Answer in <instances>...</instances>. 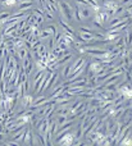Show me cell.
Instances as JSON below:
<instances>
[{"label": "cell", "instance_id": "1", "mask_svg": "<svg viewBox=\"0 0 132 146\" xmlns=\"http://www.w3.org/2000/svg\"><path fill=\"white\" fill-rule=\"evenodd\" d=\"M58 13L60 15L62 19L66 22H73V7L69 3L64 1V0H59L58 1Z\"/></svg>", "mask_w": 132, "mask_h": 146}, {"label": "cell", "instance_id": "2", "mask_svg": "<svg viewBox=\"0 0 132 146\" xmlns=\"http://www.w3.org/2000/svg\"><path fill=\"white\" fill-rule=\"evenodd\" d=\"M46 71H35V76H33L32 81H30V83L32 85V88H31V92L32 94H37V90L40 87L41 82H42V78L45 76Z\"/></svg>", "mask_w": 132, "mask_h": 146}, {"label": "cell", "instance_id": "3", "mask_svg": "<svg viewBox=\"0 0 132 146\" xmlns=\"http://www.w3.org/2000/svg\"><path fill=\"white\" fill-rule=\"evenodd\" d=\"M76 141V132L73 131H67L63 133V136L58 140V145H73V142Z\"/></svg>", "mask_w": 132, "mask_h": 146}, {"label": "cell", "instance_id": "4", "mask_svg": "<svg viewBox=\"0 0 132 146\" xmlns=\"http://www.w3.org/2000/svg\"><path fill=\"white\" fill-rule=\"evenodd\" d=\"M118 92L126 99V100H132V85L130 83H122L118 87Z\"/></svg>", "mask_w": 132, "mask_h": 146}, {"label": "cell", "instance_id": "5", "mask_svg": "<svg viewBox=\"0 0 132 146\" xmlns=\"http://www.w3.org/2000/svg\"><path fill=\"white\" fill-rule=\"evenodd\" d=\"M78 8H80V13H81L82 21H86V19H89V18H92V15H94L92 7L87 5V7H78Z\"/></svg>", "mask_w": 132, "mask_h": 146}, {"label": "cell", "instance_id": "6", "mask_svg": "<svg viewBox=\"0 0 132 146\" xmlns=\"http://www.w3.org/2000/svg\"><path fill=\"white\" fill-rule=\"evenodd\" d=\"M59 27H60V30L63 31V32H67V33H71V35H73V36H76V30H74L73 27H72L71 25H69L68 22H66L64 19H59Z\"/></svg>", "mask_w": 132, "mask_h": 146}, {"label": "cell", "instance_id": "7", "mask_svg": "<svg viewBox=\"0 0 132 146\" xmlns=\"http://www.w3.org/2000/svg\"><path fill=\"white\" fill-rule=\"evenodd\" d=\"M73 56H74V53H73V50L71 51V53H68V54H64L62 58H59L58 60H56V69L59 68V67H62V66H64V64H67V63H69V62L73 59Z\"/></svg>", "mask_w": 132, "mask_h": 146}, {"label": "cell", "instance_id": "8", "mask_svg": "<svg viewBox=\"0 0 132 146\" xmlns=\"http://www.w3.org/2000/svg\"><path fill=\"white\" fill-rule=\"evenodd\" d=\"M19 101H21V108H25V109H27L28 106H31L32 105V103H33V96L31 95V94H26V95H23V98L22 99H19Z\"/></svg>", "mask_w": 132, "mask_h": 146}, {"label": "cell", "instance_id": "9", "mask_svg": "<svg viewBox=\"0 0 132 146\" xmlns=\"http://www.w3.org/2000/svg\"><path fill=\"white\" fill-rule=\"evenodd\" d=\"M23 145H32V127L26 126L25 137H23Z\"/></svg>", "mask_w": 132, "mask_h": 146}, {"label": "cell", "instance_id": "10", "mask_svg": "<svg viewBox=\"0 0 132 146\" xmlns=\"http://www.w3.org/2000/svg\"><path fill=\"white\" fill-rule=\"evenodd\" d=\"M48 101H49V98H46L44 94H41V95H38L36 99H33L32 105L36 106V108H38V106H41V105H44V104H46Z\"/></svg>", "mask_w": 132, "mask_h": 146}, {"label": "cell", "instance_id": "11", "mask_svg": "<svg viewBox=\"0 0 132 146\" xmlns=\"http://www.w3.org/2000/svg\"><path fill=\"white\" fill-rule=\"evenodd\" d=\"M33 8V0H30V1H25L21 3L18 5V10L17 12H26V10H32Z\"/></svg>", "mask_w": 132, "mask_h": 146}, {"label": "cell", "instance_id": "12", "mask_svg": "<svg viewBox=\"0 0 132 146\" xmlns=\"http://www.w3.org/2000/svg\"><path fill=\"white\" fill-rule=\"evenodd\" d=\"M51 36H53V33H51L48 28H44V30H41L40 35H38V40L45 41V40H48L49 37H51Z\"/></svg>", "mask_w": 132, "mask_h": 146}, {"label": "cell", "instance_id": "13", "mask_svg": "<svg viewBox=\"0 0 132 146\" xmlns=\"http://www.w3.org/2000/svg\"><path fill=\"white\" fill-rule=\"evenodd\" d=\"M69 73H71V62L63 66V68H62V72H60V76L63 78H68L69 77Z\"/></svg>", "mask_w": 132, "mask_h": 146}, {"label": "cell", "instance_id": "14", "mask_svg": "<svg viewBox=\"0 0 132 146\" xmlns=\"http://www.w3.org/2000/svg\"><path fill=\"white\" fill-rule=\"evenodd\" d=\"M73 21H74V22H78V23L84 22V21H82V18H81V13H80L78 5L73 7Z\"/></svg>", "mask_w": 132, "mask_h": 146}, {"label": "cell", "instance_id": "15", "mask_svg": "<svg viewBox=\"0 0 132 146\" xmlns=\"http://www.w3.org/2000/svg\"><path fill=\"white\" fill-rule=\"evenodd\" d=\"M0 3H1L3 7L9 8V9H13V8L17 5V1H15V0H0Z\"/></svg>", "mask_w": 132, "mask_h": 146}, {"label": "cell", "instance_id": "16", "mask_svg": "<svg viewBox=\"0 0 132 146\" xmlns=\"http://www.w3.org/2000/svg\"><path fill=\"white\" fill-rule=\"evenodd\" d=\"M32 14H33V17H35L36 25L41 26L44 22H45V15H42V14H38V13H33V12H32Z\"/></svg>", "mask_w": 132, "mask_h": 146}, {"label": "cell", "instance_id": "17", "mask_svg": "<svg viewBox=\"0 0 132 146\" xmlns=\"http://www.w3.org/2000/svg\"><path fill=\"white\" fill-rule=\"evenodd\" d=\"M10 15H12V13H10V12H3V10H1V12H0V23L3 25V23H4L7 19H9Z\"/></svg>", "mask_w": 132, "mask_h": 146}, {"label": "cell", "instance_id": "18", "mask_svg": "<svg viewBox=\"0 0 132 146\" xmlns=\"http://www.w3.org/2000/svg\"><path fill=\"white\" fill-rule=\"evenodd\" d=\"M36 50H37V53L40 54L41 56H42L45 53H48V51H49V50H48V48H46V44H42V42H41L40 45H38V48L36 49Z\"/></svg>", "mask_w": 132, "mask_h": 146}, {"label": "cell", "instance_id": "19", "mask_svg": "<svg viewBox=\"0 0 132 146\" xmlns=\"http://www.w3.org/2000/svg\"><path fill=\"white\" fill-rule=\"evenodd\" d=\"M67 121H68L67 115H56V118H55V122H56V124H58V127L62 126V124H64Z\"/></svg>", "mask_w": 132, "mask_h": 146}, {"label": "cell", "instance_id": "20", "mask_svg": "<svg viewBox=\"0 0 132 146\" xmlns=\"http://www.w3.org/2000/svg\"><path fill=\"white\" fill-rule=\"evenodd\" d=\"M54 46H55V41H54L53 36H51V37H49V41H48V44H46V48H48V50L50 51Z\"/></svg>", "mask_w": 132, "mask_h": 146}, {"label": "cell", "instance_id": "21", "mask_svg": "<svg viewBox=\"0 0 132 146\" xmlns=\"http://www.w3.org/2000/svg\"><path fill=\"white\" fill-rule=\"evenodd\" d=\"M95 1H96V3H98V4H99V5H100V4H101V3H103V1H104V0H95Z\"/></svg>", "mask_w": 132, "mask_h": 146}, {"label": "cell", "instance_id": "22", "mask_svg": "<svg viewBox=\"0 0 132 146\" xmlns=\"http://www.w3.org/2000/svg\"><path fill=\"white\" fill-rule=\"evenodd\" d=\"M104 1H114V0H104Z\"/></svg>", "mask_w": 132, "mask_h": 146}, {"label": "cell", "instance_id": "23", "mask_svg": "<svg viewBox=\"0 0 132 146\" xmlns=\"http://www.w3.org/2000/svg\"><path fill=\"white\" fill-rule=\"evenodd\" d=\"M0 12H1V8H0Z\"/></svg>", "mask_w": 132, "mask_h": 146}]
</instances>
